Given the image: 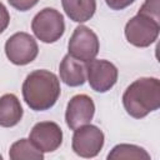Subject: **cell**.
Listing matches in <instances>:
<instances>
[{
  "label": "cell",
  "mask_w": 160,
  "mask_h": 160,
  "mask_svg": "<svg viewBox=\"0 0 160 160\" xmlns=\"http://www.w3.org/2000/svg\"><path fill=\"white\" fill-rule=\"evenodd\" d=\"M22 98L34 111H45L52 108L60 96L58 76L45 69L31 71L22 82Z\"/></svg>",
  "instance_id": "6da1fadb"
},
{
  "label": "cell",
  "mask_w": 160,
  "mask_h": 160,
  "mask_svg": "<svg viewBox=\"0 0 160 160\" xmlns=\"http://www.w3.org/2000/svg\"><path fill=\"white\" fill-rule=\"evenodd\" d=\"M122 105L134 119H142L160 108V80L140 78L132 81L122 94Z\"/></svg>",
  "instance_id": "7a4b0ae2"
},
{
  "label": "cell",
  "mask_w": 160,
  "mask_h": 160,
  "mask_svg": "<svg viewBox=\"0 0 160 160\" xmlns=\"http://www.w3.org/2000/svg\"><path fill=\"white\" fill-rule=\"evenodd\" d=\"M31 30L40 41L52 44L64 35V16L56 9L45 8L34 16L31 21Z\"/></svg>",
  "instance_id": "3957f363"
},
{
  "label": "cell",
  "mask_w": 160,
  "mask_h": 160,
  "mask_svg": "<svg viewBox=\"0 0 160 160\" xmlns=\"http://www.w3.org/2000/svg\"><path fill=\"white\" fill-rule=\"evenodd\" d=\"M159 21L139 12L125 25V38L131 45L136 48H148L154 44L159 36Z\"/></svg>",
  "instance_id": "277c9868"
},
{
  "label": "cell",
  "mask_w": 160,
  "mask_h": 160,
  "mask_svg": "<svg viewBox=\"0 0 160 160\" xmlns=\"http://www.w3.org/2000/svg\"><path fill=\"white\" fill-rule=\"evenodd\" d=\"M5 54L10 62L15 65H28L39 54L36 40L28 32L19 31L12 34L5 42Z\"/></svg>",
  "instance_id": "5b68a950"
},
{
  "label": "cell",
  "mask_w": 160,
  "mask_h": 160,
  "mask_svg": "<svg viewBox=\"0 0 160 160\" xmlns=\"http://www.w3.org/2000/svg\"><path fill=\"white\" fill-rule=\"evenodd\" d=\"M105 141L104 132L95 125L86 124L74 130L71 148L81 158H95L102 149Z\"/></svg>",
  "instance_id": "8992f818"
},
{
  "label": "cell",
  "mask_w": 160,
  "mask_h": 160,
  "mask_svg": "<svg viewBox=\"0 0 160 160\" xmlns=\"http://www.w3.org/2000/svg\"><path fill=\"white\" fill-rule=\"evenodd\" d=\"M100 49L98 35L88 26L79 25L75 28L68 42V50L75 59L88 62L96 58Z\"/></svg>",
  "instance_id": "52a82bcc"
},
{
  "label": "cell",
  "mask_w": 160,
  "mask_h": 160,
  "mask_svg": "<svg viewBox=\"0 0 160 160\" xmlns=\"http://www.w3.org/2000/svg\"><path fill=\"white\" fill-rule=\"evenodd\" d=\"M85 66L86 80L94 91L106 92L116 84L119 71L112 62L104 59H92L85 62Z\"/></svg>",
  "instance_id": "ba28073f"
},
{
  "label": "cell",
  "mask_w": 160,
  "mask_h": 160,
  "mask_svg": "<svg viewBox=\"0 0 160 160\" xmlns=\"http://www.w3.org/2000/svg\"><path fill=\"white\" fill-rule=\"evenodd\" d=\"M29 139L40 151L52 152L62 142V130L54 121H40L32 126Z\"/></svg>",
  "instance_id": "9c48e42d"
},
{
  "label": "cell",
  "mask_w": 160,
  "mask_h": 160,
  "mask_svg": "<svg viewBox=\"0 0 160 160\" xmlns=\"http://www.w3.org/2000/svg\"><path fill=\"white\" fill-rule=\"evenodd\" d=\"M95 114V104L92 99L85 94H78L72 96L66 106L65 121L66 125L75 130L82 125L90 124Z\"/></svg>",
  "instance_id": "30bf717a"
},
{
  "label": "cell",
  "mask_w": 160,
  "mask_h": 160,
  "mask_svg": "<svg viewBox=\"0 0 160 160\" xmlns=\"http://www.w3.org/2000/svg\"><path fill=\"white\" fill-rule=\"evenodd\" d=\"M60 80L68 86L76 88L84 85L86 81V66L84 61H80L66 54L59 65Z\"/></svg>",
  "instance_id": "8fae6325"
},
{
  "label": "cell",
  "mask_w": 160,
  "mask_h": 160,
  "mask_svg": "<svg viewBox=\"0 0 160 160\" xmlns=\"http://www.w3.org/2000/svg\"><path fill=\"white\" fill-rule=\"evenodd\" d=\"M24 110L20 100L14 94H5L0 98V126L12 128L22 118Z\"/></svg>",
  "instance_id": "7c38bea8"
},
{
  "label": "cell",
  "mask_w": 160,
  "mask_h": 160,
  "mask_svg": "<svg viewBox=\"0 0 160 160\" xmlns=\"http://www.w3.org/2000/svg\"><path fill=\"white\" fill-rule=\"evenodd\" d=\"M62 9L70 20L85 22L96 11V0H61Z\"/></svg>",
  "instance_id": "4fadbf2b"
},
{
  "label": "cell",
  "mask_w": 160,
  "mask_h": 160,
  "mask_svg": "<svg viewBox=\"0 0 160 160\" xmlns=\"http://www.w3.org/2000/svg\"><path fill=\"white\" fill-rule=\"evenodd\" d=\"M9 158L11 160H42L44 152L40 151L30 139H20L10 146Z\"/></svg>",
  "instance_id": "5bb4252c"
},
{
  "label": "cell",
  "mask_w": 160,
  "mask_h": 160,
  "mask_svg": "<svg viewBox=\"0 0 160 160\" xmlns=\"http://www.w3.org/2000/svg\"><path fill=\"white\" fill-rule=\"evenodd\" d=\"M108 159L110 160H121V159H126V160H130V159H134V160H150L151 156L150 154L138 146V145H132V144H118L115 145L111 151L108 154Z\"/></svg>",
  "instance_id": "9a60e30c"
},
{
  "label": "cell",
  "mask_w": 160,
  "mask_h": 160,
  "mask_svg": "<svg viewBox=\"0 0 160 160\" xmlns=\"http://www.w3.org/2000/svg\"><path fill=\"white\" fill-rule=\"evenodd\" d=\"M145 16H149L160 22V10H159V0H145L141 8L138 11Z\"/></svg>",
  "instance_id": "2e32d148"
},
{
  "label": "cell",
  "mask_w": 160,
  "mask_h": 160,
  "mask_svg": "<svg viewBox=\"0 0 160 160\" xmlns=\"http://www.w3.org/2000/svg\"><path fill=\"white\" fill-rule=\"evenodd\" d=\"M8 2L19 11H28L34 8L39 2V0H8Z\"/></svg>",
  "instance_id": "e0dca14e"
},
{
  "label": "cell",
  "mask_w": 160,
  "mask_h": 160,
  "mask_svg": "<svg viewBox=\"0 0 160 160\" xmlns=\"http://www.w3.org/2000/svg\"><path fill=\"white\" fill-rule=\"evenodd\" d=\"M10 22V14L6 9V6L0 1V34L6 30Z\"/></svg>",
  "instance_id": "ac0fdd59"
},
{
  "label": "cell",
  "mask_w": 160,
  "mask_h": 160,
  "mask_svg": "<svg viewBox=\"0 0 160 160\" xmlns=\"http://www.w3.org/2000/svg\"><path fill=\"white\" fill-rule=\"evenodd\" d=\"M134 1L135 0H105L106 5L111 10H122L129 5H131Z\"/></svg>",
  "instance_id": "d6986e66"
},
{
  "label": "cell",
  "mask_w": 160,
  "mask_h": 160,
  "mask_svg": "<svg viewBox=\"0 0 160 160\" xmlns=\"http://www.w3.org/2000/svg\"><path fill=\"white\" fill-rule=\"evenodd\" d=\"M1 158H2V156H1V155H0V159H1Z\"/></svg>",
  "instance_id": "ffe728a7"
}]
</instances>
